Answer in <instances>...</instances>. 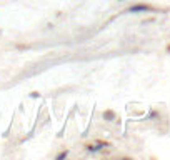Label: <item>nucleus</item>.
Here are the masks:
<instances>
[{
	"label": "nucleus",
	"instance_id": "nucleus-1",
	"mask_svg": "<svg viewBox=\"0 0 170 160\" xmlns=\"http://www.w3.org/2000/svg\"><path fill=\"white\" fill-rule=\"evenodd\" d=\"M150 10H152V7L144 5V4H138V5H132V7L128 9V12H130V13H137V12H150Z\"/></svg>",
	"mask_w": 170,
	"mask_h": 160
},
{
	"label": "nucleus",
	"instance_id": "nucleus-3",
	"mask_svg": "<svg viewBox=\"0 0 170 160\" xmlns=\"http://www.w3.org/2000/svg\"><path fill=\"white\" fill-rule=\"evenodd\" d=\"M65 157H67V152H62V153L57 155V160H62V159H65Z\"/></svg>",
	"mask_w": 170,
	"mask_h": 160
},
{
	"label": "nucleus",
	"instance_id": "nucleus-2",
	"mask_svg": "<svg viewBox=\"0 0 170 160\" xmlns=\"http://www.w3.org/2000/svg\"><path fill=\"white\" fill-rule=\"evenodd\" d=\"M103 147H107L105 143H95V145H90V147H89V152H97V150H102Z\"/></svg>",
	"mask_w": 170,
	"mask_h": 160
},
{
	"label": "nucleus",
	"instance_id": "nucleus-4",
	"mask_svg": "<svg viewBox=\"0 0 170 160\" xmlns=\"http://www.w3.org/2000/svg\"><path fill=\"white\" fill-rule=\"evenodd\" d=\"M105 117H108V118H114V114H112V112H107V114H105Z\"/></svg>",
	"mask_w": 170,
	"mask_h": 160
}]
</instances>
